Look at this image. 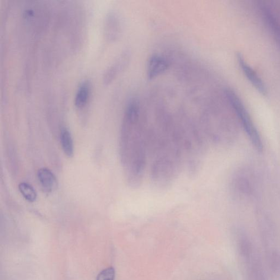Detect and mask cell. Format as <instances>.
<instances>
[{"mask_svg":"<svg viewBox=\"0 0 280 280\" xmlns=\"http://www.w3.org/2000/svg\"><path fill=\"white\" fill-rule=\"evenodd\" d=\"M237 60L239 63L246 76L251 82V84L256 88L259 93L263 95H266L267 93L266 87L261 78L257 75V74L255 72L250 66L247 64L242 54H237Z\"/></svg>","mask_w":280,"mask_h":280,"instance_id":"obj_7","label":"cell"},{"mask_svg":"<svg viewBox=\"0 0 280 280\" xmlns=\"http://www.w3.org/2000/svg\"><path fill=\"white\" fill-rule=\"evenodd\" d=\"M104 28L107 39L112 42L119 38L122 32V23L117 13L111 12L107 15Z\"/></svg>","mask_w":280,"mask_h":280,"instance_id":"obj_4","label":"cell"},{"mask_svg":"<svg viewBox=\"0 0 280 280\" xmlns=\"http://www.w3.org/2000/svg\"><path fill=\"white\" fill-rule=\"evenodd\" d=\"M18 188L20 192L27 201L32 203L36 200L37 193L31 185L26 183H21Z\"/></svg>","mask_w":280,"mask_h":280,"instance_id":"obj_11","label":"cell"},{"mask_svg":"<svg viewBox=\"0 0 280 280\" xmlns=\"http://www.w3.org/2000/svg\"><path fill=\"white\" fill-rule=\"evenodd\" d=\"M121 153L128 183L137 188L144 177L148 148L147 128L141 119L139 105L135 100L129 102L123 118Z\"/></svg>","mask_w":280,"mask_h":280,"instance_id":"obj_2","label":"cell"},{"mask_svg":"<svg viewBox=\"0 0 280 280\" xmlns=\"http://www.w3.org/2000/svg\"><path fill=\"white\" fill-rule=\"evenodd\" d=\"M90 93V84L88 81H85L79 86L75 99V104L78 109L83 108L89 99Z\"/></svg>","mask_w":280,"mask_h":280,"instance_id":"obj_9","label":"cell"},{"mask_svg":"<svg viewBox=\"0 0 280 280\" xmlns=\"http://www.w3.org/2000/svg\"><path fill=\"white\" fill-rule=\"evenodd\" d=\"M130 58L128 51L123 52L117 59L111 65L104 73L103 81L105 85H109L116 77L118 74L127 67Z\"/></svg>","mask_w":280,"mask_h":280,"instance_id":"obj_5","label":"cell"},{"mask_svg":"<svg viewBox=\"0 0 280 280\" xmlns=\"http://www.w3.org/2000/svg\"><path fill=\"white\" fill-rule=\"evenodd\" d=\"M169 67L168 61L163 56L153 55L148 61L147 75L148 79L151 80L162 75Z\"/></svg>","mask_w":280,"mask_h":280,"instance_id":"obj_6","label":"cell"},{"mask_svg":"<svg viewBox=\"0 0 280 280\" xmlns=\"http://www.w3.org/2000/svg\"><path fill=\"white\" fill-rule=\"evenodd\" d=\"M148 156L151 158V178L159 188L170 186L185 166L177 127L164 122L147 129Z\"/></svg>","mask_w":280,"mask_h":280,"instance_id":"obj_1","label":"cell"},{"mask_svg":"<svg viewBox=\"0 0 280 280\" xmlns=\"http://www.w3.org/2000/svg\"><path fill=\"white\" fill-rule=\"evenodd\" d=\"M115 269L113 267L106 268L101 271L96 280H114Z\"/></svg>","mask_w":280,"mask_h":280,"instance_id":"obj_12","label":"cell"},{"mask_svg":"<svg viewBox=\"0 0 280 280\" xmlns=\"http://www.w3.org/2000/svg\"><path fill=\"white\" fill-rule=\"evenodd\" d=\"M61 141L63 150L66 155L71 158L73 155V140L69 130L65 127L61 129Z\"/></svg>","mask_w":280,"mask_h":280,"instance_id":"obj_10","label":"cell"},{"mask_svg":"<svg viewBox=\"0 0 280 280\" xmlns=\"http://www.w3.org/2000/svg\"><path fill=\"white\" fill-rule=\"evenodd\" d=\"M41 186L47 192H52L57 186V180L53 173L47 168H41L37 172Z\"/></svg>","mask_w":280,"mask_h":280,"instance_id":"obj_8","label":"cell"},{"mask_svg":"<svg viewBox=\"0 0 280 280\" xmlns=\"http://www.w3.org/2000/svg\"><path fill=\"white\" fill-rule=\"evenodd\" d=\"M226 94L252 144L258 151L262 152L263 145L261 137L240 98L231 89H227Z\"/></svg>","mask_w":280,"mask_h":280,"instance_id":"obj_3","label":"cell"}]
</instances>
